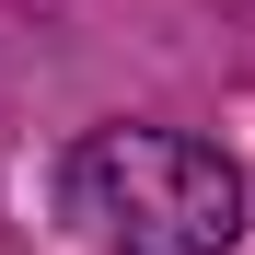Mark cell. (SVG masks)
Instances as JSON below:
<instances>
[{
	"label": "cell",
	"mask_w": 255,
	"mask_h": 255,
	"mask_svg": "<svg viewBox=\"0 0 255 255\" xmlns=\"http://www.w3.org/2000/svg\"><path fill=\"white\" fill-rule=\"evenodd\" d=\"M70 221L105 255H232L244 174L186 128H93L70 151Z\"/></svg>",
	"instance_id": "1"
}]
</instances>
